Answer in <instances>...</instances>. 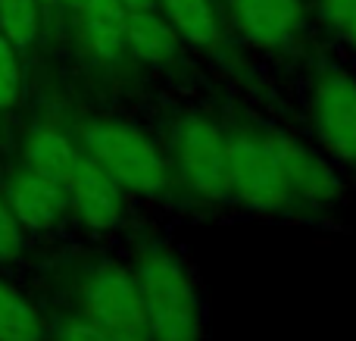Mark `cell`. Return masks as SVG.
Instances as JSON below:
<instances>
[{
    "instance_id": "cell-7",
    "label": "cell",
    "mask_w": 356,
    "mask_h": 341,
    "mask_svg": "<svg viewBox=\"0 0 356 341\" xmlns=\"http://www.w3.org/2000/svg\"><path fill=\"white\" fill-rule=\"evenodd\" d=\"M63 188H66L69 210L79 216V223L88 232L110 235V232H119L129 225L131 194H125L85 150H79Z\"/></svg>"
},
{
    "instance_id": "cell-22",
    "label": "cell",
    "mask_w": 356,
    "mask_h": 341,
    "mask_svg": "<svg viewBox=\"0 0 356 341\" xmlns=\"http://www.w3.org/2000/svg\"><path fill=\"white\" fill-rule=\"evenodd\" d=\"M63 3H69V6H72V10H75V6H79V3H85V0H63Z\"/></svg>"
},
{
    "instance_id": "cell-20",
    "label": "cell",
    "mask_w": 356,
    "mask_h": 341,
    "mask_svg": "<svg viewBox=\"0 0 356 341\" xmlns=\"http://www.w3.org/2000/svg\"><path fill=\"white\" fill-rule=\"evenodd\" d=\"M125 10H147V6H156V0H119Z\"/></svg>"
},
{
    "instance_id": "cell-17",
    "label": "cell",
    "mask_w": 356,
    "mask_h": 341,
    "mask_svg": "<svg viewBox=\"0 0 356 341\" xmlns=\"http://www.w3.org/2000/svg\"><path fill=\"white\" fill-rule=\"evenodd\" d=\"M22 100V63L19 50L0 35V110H13Z\"/></svg>"
},
{
    "instance_id": "cell-15",
    "label": "cell",
    "mask_w": 356,
    "mask_h": 341,
    "mask_svg": "<svg viewBox=\"0 0 356 341\" xmlns=\"http://www.w3.org/2000/svg\"><path fill=\"white\" fill-rule=\"evenodd\" d=\"M41 31V3L38 0H0V35L22 54Z\"/></svg>"
},
{
    "instance_id": "cell-3",
    "label": "cell",
    "mask_w": 356,
    "mask_h": 341,
    "mask_svg": "<svg viewBox=\"0 0 356 341\" xmlns=\"http://www.w3.org/2000/svg\"><path fill=\"white\" fill-rule=\"evenodd\" d=\"M163 154L172 169L175 188H184L191 200L213 210H234L228 191V148L225 122L209 110H184L166 132Z\"/></svg>"
},
{
    "instance_id": "cell-8",
    "label": "cell",
    "mask_w": 356,
    "mask_h": 341,
    "mask_svg": "<svg viewBox=\"0 0 356 341\" xmlns=\"http://www.w3.org/2000/svg\"><path fill=\"white\" fill-rule=\"evenodd\" d=\"M238 35L259 50H288L303 29V0H228Z\"/></svg>"
},
{
    "instance_id": "cell-16",
    "label": "cell",
    "mask_w": 356,
    "mask_h": 341,
    "mask_svg": "<svg viewBox=\"0 0 356 341\" xmlns=\"http://www.w3.org/2000/svg\"><path fill=\"white\" fill-rule=\"evenodd\" d=\"M316 10L322 29L356 54V0H319Z\"/></svg>"
},
{
    "instance_id": "cell-21",
    "label": "cell",
    "mask_w": 356,
    "mask_h": 341,
    "mask_svg": "<svg viewBox=\"0 0 356 341\" xmlns=\"http://www.w3.org/2000/svg\"><path fill=\"white\" fill-rule=\"evenodd\" d=\"M41 6H56V3H63V0H38Z\"/></svg>"
},
{
    "instance_id": "cell-10",
    "label": "cell",
    "mask_w": 356,
    "mask_h": 341,
    "mask_svg": "<svg viewBox=\"0 0 356 341\" xmlns=\"http://www.w3.org/2000/svg\"><path fill=\"white\" fill-rule=\"evenodd\" d=\"M6 200H10L19 225L29 232H50L69 213L66 188L47 175H38L35 169H25L13 179Z\"/></svg>"
},
{
    "instance_id": "cell-1",
    "label": "cell",
    "mask_w": 356,
    "mask_h": 341,
    "mask_svg": "<svg viewBox=\"0 0 356 341\" xmlns=\"http://www.w3.org/2000/svg\"><path fill=\"white\" fill-rule=\"evenodd\" d=\"M125 260L141 292L147 341H209L207 294L191 257L160 232L141 229Z\"/></svg>"
},
{
    "instance_id": "cell-14",
    "label": "cell",
    "mask_w": 356,
    "mask_h": 341,
    "mask_svg": "<svg viewBox=\"0 0 356 341\" xmlns=\"http://www.w3.org/2000/svg\"><path fill=\"white\" fill-rule=\"evenodd\" d=\"M47 329L38 307L16 285L0 279V341H44Z\"/></svg>"
},
{
    "instance_id": "cell-11",
    "label": "cell",
    "mask_w": 356,
    "mask_h": 341,
    "mask_svg": "<svg viewBox=\"0 0 356 341\" xmlns=\"http://www.w3.org/2000/svg\"><path fill=\"white\" fill-rule=\"evenodd\" d=\"M125 50L144 66H172L181 50V38L172 25L166 22L156 6L147 10H129L125 16Z\"/></svg>"
},
{
    "instance_id": "cell-12",
    "label": "cell",
    "mask_w": 356,
    "mask_h": 341,
    "mask_svg": "<svg viewBox=\"0 0 356 341\" xmlns=\"http://www.w3.org/2000/svg\"><path fill=\"white\" fill-rule=\"evenodd\" d=\"M156 10L178 31L181 41L200 50L222 47V19L213 0H156Z\"/></svg>"
},
{
    "instance_id": "cell-13",
    "label": "cell",
    "mask_w": 356,
    "mask_h": 341,
    "mask_svg": "<svg viewBox=\"0 0 356 341\" xmlns=\"http://www.w3.org/2000/svg\"><path fill=\"white\" fill-rule=\"evenodd\" d=\"M81 148H75L63 132L56 129H38L35 135L29 138V148H25V160H29V169H35L38 175H47L54 182H66L69 169H72L75 157H79Z\"/></svg>"
},
{
    "instance_id": "cell-18",
    "label": "cell",
    "mask_w": 356,
    "mask_h": 341,
    "mask_svg": "<svg viewBox=\"0 0 356 341\" xmlns=\"http://www.w3.org/2000/svg\"><path fill=\"white\" fill-rule=\"evenodd\" d=\"M22 251V225L13 213L10 200L0 194V263H10Z\"/></svg>"
},
{
    "instance_id": "cell-4",
    "label": "cell",
    "mask_w": 356,
    "mask_h": 341,
    "mask_svg": "<svg viewBox=\"0 0 356 341\" xmlns=\"http://www.w3.org/2000/svg\"><path fill=\"white\" fill-rule=\"evenodd\" d=\"M225 148L228 191H232L234 210L263 219H300L275 166L269 138H266V122H253V119L225 122Z\"/></svg>"
},
{
    "instance_id": "cell-9",
    "label": "cell",
    "mask_w": 356,
    "mask_h": 341,
    "mask_svg": "<svg viewBox=\"0 0 356 341\" xmlns=\"http://www.w3.org/2000/svg\"><path fill=\"white\" fill-rule=\"evenodd\" d=\"M75 16H79L81 50L94 63L113 66L129 54L125 50V16H129V10L119 0H85V3L75 6Z\"/></svg>"
},
{
    "instance_id": "cell-2",
    "label": "cell",
    "mask_w": 356,
    "mask_h": 341,
    "mask_svg": "<svg viewBox=\"0 0 356 341\" xmlns=\"http://www.w3.org/2000/svg\"><path fill=\"white\" fill-rule=\"evenodd\" d=\"M81 150L131 198L166 200L175 191L163 144L119 116H88L79 125Z\"/></svg>"
},
{
    "instance_id": "cell-5",
    "label": "cell",
    "mask_w": 356,
    "mask_h": 341,
    "mask_svg": "<svg viewBox=\"0 0 356 341\" xmlns=\"http://www.w3.org/2000/svg\"><path fill=\"white\" fill-rule=\"evenodd\" d=\"M75 313L116 341H147L141 292L129 260H97L75 285Z\"/></svg>"
},
{
    "instance_id": "cell-6",
    "label": "cell",
    "mask_w": 356,
    "mask_h": 341,
    "mask_svg": "<svg viewBox=\"0 0 356 341\" xmlns=\"http://www.w3.org/2000/svg\"><path fill=\"white\" fill-rule=\"evenodd\" d=\"M303 110L316 148L356 179V75L338 66L316 69L307 81Z\"/></svg>"
},
{
    "instance_id": "cell-19",
    "label": "cell",
    "mask_w": 356,
    "mask_h": 341,
    "mask_svg": "<svg viewBox=\"0 0 356 341\" xmlns=\"http://www.w3.org/2000/svg\"><path fill=\"white\" fill-rule=\"evenodd\" d=\"M54 341H116V338H110L104 329H97L94 323H88L85 317L72 313V317H66L54 329Z\"/></svg>"
}]
</instances>
